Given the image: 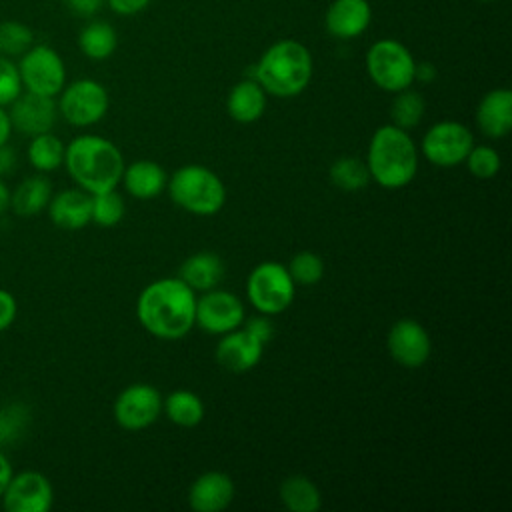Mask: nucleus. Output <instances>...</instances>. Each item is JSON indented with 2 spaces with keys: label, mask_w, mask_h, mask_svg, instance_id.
<instances>
[{
  "label": "nucleus",
  "mask_w": 512,
  "mask_h": 512,
  "mask_svg": "<svg viewBox=\"0 0 512 512\" xmlns=\"http://www.w3.org/2000/svg\"><path fill=\"white\" fill-rule=\"evenodd\" d=\"M140 326L160 338H184L196 326V292L178 276L150 282L136 300Z\"/></svg>",
  "instance_id": "f257e3e1"
},
{
  "label": "nucleus",
  "mask_w": 512,
  "mask_h": 512,
  "mask_svg": "<svg viewBox=\"0 0 512 512\" xmlns=\"http://www.w3.org/2000/svg\"><path fill=\"white\" fill-rule=\"evenodd\" d=\"M64 166L78 188L98 194L120 184L124 158L112 140L96 134H80L66 144Z\"/></svg>",
  "instance_id": "f03ea898"
},
{
  "label": "nucleus",
  "mask_w": 512,
  "mask_h": 512,
  "mask_svg": "<svg viewBox=\"0 0 512 512\" xmlns=\"http://www.w3.org/2000/svg\"><path fill=\"white\" fill-rule=\"evenodd\" d=\"M314 70L310 50L292 38L270 44L252 68V76L266 94L292 98L306 90Z\"/></svg>",
  "instance_id": "7ed1b4c3"
},
{
  "label": "nucleus",
  "mask_w": 512,
  "mask_h": 512,
  "mask_svg": "<svg viewBox=\"0 0 512 512\" xmlns=\"http://www.w3.org/2000/svg\"><path fill=\"white\" fill-rule=\"evenodd\" d=\"M366 166L378 186L404 188L418 172V148L406 130L394 124L380 126L370 138Z\"/></svg>",
  "instance_id": "20e7f679"
},
{
  "label": "nucleus",
  "mask_w": 512,
  "mask_h": 512,
  "mask_svg": "<svg viewBox=\"0 0 512 512\" xmlns=\"http://www.w3.org/2000/svg\"><path fill=\"white\" fill-rule=\"evenodd\" d=\"M166 188L172 202L194 216H214L226 202L222 178L202 164L180 166L168 178Z\"/></svg>",
  "instance_id": "39448f33"
},
{
  "label": "nucleus",
  "mask_w": 512,
  "mask_h": 512,
  "mask_svg": "<svg viewBox=\"0 0 512 512\" xmlns=\"http://www.w3.org/2000/svg\"><path fill=\"white\" fill-rule=\"evenodd\" d=\"M416 60L412 52L394 38L376 40L366 52V72L370 80L386 92H400L414 82Z\"/></svg>",
  "instance_id": "423d86ee"
},
{
  "label": "nucleus",
  "mask_w": 512,
  "mask_h": 512,
  "mask_svg": "<svg viewBox=\"0 0 512 512\" xmlns=\"http://www.w3.org/2000/svg\"><path fill=\"white\" fill-rule=\"evenodd\" d=\"M246 296L260 314L276 316L290 308L296 296V284L284 264L266 260L250 270Z\"/></svg>",
  "instance_id": "0eeeda50"
},
{
  "label": "nucleus",
  "mask_w": 512,
  "mask_h": 512,
  "mask_svg": "<svg viewBox=\"0 0 512 512\" xmlns=\"http://www.w3.org/2000/svg\"><path fill=\"white\" fill-rule=\"evenodd\" d=\"M108 104L106 88L92 78H80L64 86L56 102L62 118L78 128L100 122L108 112Z\"/></svg>",
  "instance_id": "6e6552de"
},
{
  "label": "nucleus",
  "mask_w": 512,
  "mask_h": 512,
  "mask_svg": "<svg viewBox=\"0 0 512 512\" xmlns=\"http://www.w3.org/2000/svg\"><path fill=\"white\" fill-rule=\"evenodd\" d=\"M22 88L42 96H56L66 84V68L60 54L46 46H30L18 62Z\"/></svg>",
  "instance_id": "1a4fd4ad"
},
{
  "label": "nucleus",
  "mask_w": 512,
  "mask_h": 512,
  "mask_svg": "<svg viewBox=\"0 0 512 512\" xmlns=\"http://www.w3.org/2000/svg\"><path fill=\"white\" fill-rule=\"evenodd\" d=\"M472 146L474 136L470 128L456 120H442L432 124L420 142L424 158L440 168H452L462 164Z\"/></svg>",
  "instance_id": "9d476101"
},
{
  "label": "nucleus",
  "mask_w": 512,
  "mask_h": 512,
  "mask_svg": "<svg viewBox=\"0 0 512 512\" xmlns=\"http://www.w3.org/2000/svg\"><path fill=\"white\" fill-rule=\"evenodd\" d=\"M162 394L152 384H130L114 400V420L128 432H138L154 424L162 412Z\"/></svg>",
  "instance_id": "9b49d317"
},
{
  "label": "nucleus",
  "mask_w": 512,
  "mask_h": 512,
  "mask_svg": "<svg viewBox=\"0 0 512 512\" xmlns=\"http://www.w3.org/2000/svg\"><path fill=\"white\" fill-rule=\"evenodd\" d=\"M242 322L244 304L236 294L212 288L196 298V326H200L204 332L222 336L238 328Z\"/></svg>",
  "instance_id": "f8f14e48"
},
{
  "label": "nucleus",
  "mask_w": 512,
  "mask_h": 512,
  "mask_svg": "<svg viewBox=\"0 0 512 512\" xmlns=\"http://www.w3.org/2000/svg\"><path fill=\"white\" fill-rule=\"evenodd\" d=\"M0 500L8 512H48L54 502V490L42 472L24 470L12 474Z\"/></svg>",
  "instance_id": "ddd939ff"
},
{
  "label": "nucleus",
  "mask_w": 512,
  "mask_h": 512,
  "mask_svg": "<svg viewBox=\"0 0 512 512\" xmlns=\"http://www.w3.org/2000/svg\"><path fill=\"white\" fill-rule=\"evenodd\" d=\"M386 346L394 362L404 368H420L432 352V342L426 328L414 318L396 320L386 336Z\"/></svg>",
  "instance_id": "4468645a"
},
{
  "label": "nucleus",
  "mask_w": 512,
  "mask_h": 512,
  "mask_svg": "<svg viewBox=\"0 0 512 512\" xmlns=\"http://www.w3.org/2000/svg\"><path fill=\"white\" fill-rule=\"evenodd\" d=\"M10 124L26 136H36L52 132L58 116V106L52 96H42L34 92H20V96L10 104Z\"/></svg>",
  "instance_id": "2eb2a0df"
},
{
  "label": "nucleus",
  "mask_w": 512,
  "mask_h": 512,
  "mask_svg": "<svg viewBox=\"0 0 512 512\" xmlns=\"http://www.w3.org/2000/svg\"><path fill=\"white\" fill-rule=\"evenodd\" d=\"M266 344L256 340L250 332H246L242 326L222 334V338L216 344V362L234 374H242L252 370L262 354Z\"/></svg>",
  "instance_id": "dca6fc26"
},
{
  "label": "nucleus",
  "mask_w": 512,
  "mask_h": 512,
  "mask_svg": "<svg viewBox=\"0 0 512 512\" xmlns=\"http://www.w3.org/2000/svg\"><path fill=\"white\" fill-rule=\"evenodd\" d=\"M372 20V8L368 0H332L324 24L330 36L340 40H352L360 36Z\"/></svg>",
  "instance_id": "f3484780"
},
{
  "label": "nucleus",
  "mask_w": 512,
  "mask_h": 512,
  "mask_svg": "<svg viewBox=\"0 0 512 512\" xmlns=\"http://www.w3.org/2000/svg\"><path fill=\"white\" fill-rule=\"evenodd\" d=\"M232 498L234 482L228 474L218 470L200 474L188 490V504L196 512H220L230 506Z\"/></svg>",
  "instance_id": "a211bd4d"
},
{
  "label": "nucleus",
  "mask_w": 512,
  "mask_h": 512,
  "mask_svg": "<svg viewBox=\"0 0 512 512\" xmlns=\"http://www.w3.org/2000/svg\"><path fill=\"white\" fill-rule=\"evenodd\" d=\"M48 216L62 230H80L90 224L92 194L82 188H66L50 198Z\"/></svg>",
  "instance_id": "6ab92c4d"
},
{
  "label": "nucleus",
  "mask_w": 512,
  "mask_h": 512,
  "mask_svg": "<svg viewBox=\"0 0 512 512\" xmlns=\"http://www.w3.org/2000/svg\"><path fill=\"white\" fill-rule=\"evenodd\" d=\"M476 124L488 138H504L512 130V92L494 88L482 96L476 108Z\"/></svg>",
  "instance_id": "aec40b11"
},
{
  "label": "nucleus",
  "mask_w": 512,
  "mask_h": 512,
  "mask_svg": "<svg viewBox=\"0 0 512 512\" xmlns=\"http://www.w3.org/2000/svg\"><path fill=\"white\" fill-rule=\"evenodd\" d=\"M120 182L130 196L138 200H150L166 188L168 174L154 160H134L132 164L124 166Z\"/></svg>",
  "instance_id": "412c9836"
},
{
  "label": "nucleus",
  "mask_w": 512,
  "mask_h": 512,
  "mask_svg": "<svg viewBox=\"0 0 512 512\" xmlns=\"http://www.w3.org/2000/svg\"><path fill=\"white\" fill-rule=\"evenodd\" d=\"M178 278L190 286L194 292H206L212 288H218V284L224 278V262L216 252L202 250L192 256H188L180 270Z\"/></svg>",
  "instance_id": "4be33fe9"
},
{
  "label": "nucleus",
  "mask_w": 512,
  "mask_h": 512,
  "mask_svg": "<svg viewBox=\"0 0 512 512\" xmlns=\"http://www.w3.org/2000/svg\"><path fill=\"white\" fill-rule=\"evenodd\" d=\"M226 110L240 124L256 122L266 110V92L254 78L236 82L226 98Z\"/></svg>",
  "instance_id": "5701e85b"
},
{
  "label": "nucleus",
  "mask_w": 512,
  "mask_h": 512,
  "mask_svg": "<svg viewBox=\"0 0 512 512\" xmlns=\"http://www.w3.org/2000/svg\"><path fill=\"white\" fill-rule=\"evenodd\" d=\"M52 198V184L46 176H30L24 178L14 192H10V208L18 216H36L46 210Z\"/></svg>",
  "instance_id": "b1692460"
},
{
  "label": "nucleus",
  "mask_w": 512,
  "mask_h": 512,
  "mask_svg": "<svg viewBox=\"0 0 512 512\" xmlns=\"http://www.w3.org/2000/svg\"><path fill=\"white\" fill-rule=\"evenodd\" d=\"M280 500L292 512H316L322 506L318 486L304 474L288 476L280 484Z\"/></svg>",
  "instance_id": "393cba45"
},
{
  "label": "nucleus",
  "mask_w": 512,
  "mask_h": 512,
  "mask_svg": "<svg viewBox=\"0 0 512 512\" xmlns=\"http://www.w3.org/2000/svg\"><path fill=\"white\" fill-rule=\"evenodd\" d=\"M166 418L182 428H194L204 418V402L190 390H174L162 400Z\"/></svg>",
  "instance_id": "a878e982"
},
{
  "label": "nucleus",
  "mask_w": 512,
  "mask_h": 512,
  "mask_svg": "<svg viewBox=\"0 0 512 512\" xmlns=\"http://www.w3.org/2000/svg\"><path fill=\"white\" fill-rule=\"evenodd\" d=\"M78 46L90 60H106L118 46V34L106 20H92L80 30Z\"/></svg>",
  "instance_id": "bb28decb"
},
{
  "label": "nucleus",
  "mask_w": 512,
  "mask_h": 512,
  "mask_svg": "<svg viewBox=\"0 0 512 512\" xmlns=\"http://www.w3.org/2000/svg\"><path fill=\"white\" fill-rule=\"evenodd\" d=\"M64 142L52 132L32 136L28 144V160L40 174L52 172L64 164Z\"/></svg>",
  "instance_id": "cd10ccee"
},
{
  "label": "nucleus",
  "mask_w": 512,
  "mask_h": 512,
  "mask_svg": "<svg viewBox=\"0 0 512 512\" xmlns=\"http://www.w3.org/2000/svg\"><path fill=\"white\" fill-rule=\"evenodd\" d=\"M426 112V102L424 96L412 88H404L400 92H396L392 104H390V118L392 124L410 132L412 128H416Z\"/></svg>",
  "instance_id": "c85d7f7f"
},
{
  "label": "nucleus",
  "mask_w": 512,
  "mask_h": 512,
  "mask_svg": "<svg viewBox=\"0 0 512 512\" xmlns=\"http://www.w3.org/2000/svg\"><path fill=\"white\" fill-rule=\"evenodd\" d=\"M330 182L342 192H358L370 182V172L364 160L356 156H342L330 164Z\"/></svg>",
  "instance_id": "c756f323"
},
{
  "label": "nucleus",
  "mask_w": 512,
  "mask_h": 512,
  "mask_svg": "<svg viewBox=\"0 0 512 512\" xmlns=\"http://www.w3.org/2000/svg\"><path fill=\"white\" fill-rule=\"evenodd\" d=\"M124 214H126V204H124V198L116 192V188L92 194L90 222L102 228H112L122 222Z\"/></svg>",
  "instance_id": "7c9ffc66"
},
{
  "label": "nucleus",
  "mask_w": 512,
  "mask_h": 512,
  "mask_svg": "<svg viewBox=\"0 0 512 512\" xmlns=\"http://www.w3.org/2000/svg\"><path fill=\"white\" fill-rule=\"evenodd\" d=\"M288 274L292 276L294 284L298 286H314L324 276V262L312 250L296 252L288 262Z\"/></svg>",
  "instance_id": "2f4dec72"
},
{
  "label": "nucleus",
  "mask_w": 512,
  "mask_h": 512,
  "mask_svg": "<svg viewBox=\"0 0 512 512\" xmlns=\"http://www.w3.org/2000/svg\"><path fill=\"white\" fill-rule=\"evenodd\" d=\"M34 42L32 30L18 22V20H6L0 22V54L2 56H22Z\"/></svg>",
  "instance_id": "473e14b6"
},
{
  "label": "nucleus",
  "mask_w": 512,
  "mask_h": 512,
  "mask_svg": "<svg viewBox=\"0 0 512 512\" xmlns=\"http://www.w3.org/2000/svg\"><path fill=\"white\" fill-rule=\"evenodd\" d=\"M30 422L28 406L12 402L0 410V444H12L26 432Z\"/></svg>",
  "instance_id": "72a5a7b5"
},
{
  "label": "nucleus",
  "mask_w": 512,
  "mask_h": 512,
  "mask_svg": "<svg viewBox=\"0 0 512 512\" xmlns=\"http://www.w3.org/2000/svg\"><path fill=\"white\" fill-rule=\"evenodd\" d=\"M464 162L468 166V172L478 180L494 178L500 170V164H502L500 154L496 152V148L484 146V144H480V146L474 144Z\"/></svg>",
  "instance_id": "f704fd0d"
},
{
  "label": "nucleus",
  "mask_w": 512,
  "mask_h": 512,
  "mask_svg": "<svg viewBox=\"0 0 512 512\" xmlns=\"http://www.w3.org/2000/svg\"><path fill=\"white\" fill-rule=\"evenodd\" d=\"M22 92V80L18 72V64H14L8 56L0 54V106L12 104Z\"/></svg>",
  "instance_id": "c9c22d12"
},
{
  "label": "nucleus",
  "mask_w": 512,
  "mask_h": 512,
  "mask_svg": "<svg viewBox=\"0 0 512 512\" xmlns=\"http://www.w3.org/2000/svg\"><path fill=\"white\" fill-rule=\"evenodd\" d=\"M246 332H250L256 340H260L262 344H268L274 336V324L270 322V318L266 314H260V316H254V318H248L240 324Z\"/></svg>",
  "instance_id": "e433bc0d"
},
{
  "label": "nucleus",
  "mask_w": 512,
  "mask_h": 512,
  "mask_svg": "<svg viewBox=\"0 0 512 512\" xmlns=\"http://www.w3.org/2000/svg\"><path fill=\"white\" fill-rule=\"evenodd\" d=\"M16 310V298L8 290L0 288V332H4L14 322Z\"/></svg>",
  "instance_id": "4c0bfd02"
},
{
  "label": "nucleus",
  "mask_w": 512,
  "mask_h": 512,
  "mask_svg": "<svg viewBox=\"0 0 512 512\" xmlns=\"http://www.w3.org/2000/svg\"><path fill=\"white\" fill-rule=\"evenodd\" d=\"M106 2L112 8V12H116V14L134 16V14H140L142 10H146L152 0H106Z\"/></svg>",
  "instance_id": "58836bf2"
},
{
  "label": "nucleus",
  "mask_w": 512,
  "mask_h": 512,
  "mask_svg": "<svg viewBox=\"0 0 512 512\" xmlns=\"http://www.w3.org/2000/svg\"><path fill=\"white\" fill-rule=\"evenodd\" d=\"M66 4L72 14L80 16V18H90L102 8L104 0H66Z\"/></svg>",
  "instance_id": "ea45409f"
},
{
  "label": "nucleus",
  "mask_w": 512,
  "mask_h": 512,
  "mask_svg": "<svg viewBox=\"0 0 512 512\" xmlns=\"http://www.w3.org/2000/svg\"><path fill=\"white\" fill-rule=\"evenodd\" d=\"M14 168H16V152L6 142L0 146V178L10 174Z\"/></svg>",
  "instance_id": "a19ab883"
},
{
  "label": "nucleus",
  "mask_w": 512,
  "mask_h": 512,
  "mask_svg": "<svg viewBox=\"0 0 512 512\" xmlns=\"http://www.w3.org/2000/svg\"><path fill=\"white\" fill-rule=\"evenodd\" d=\"M414 80L418 82H434L436 80V66L432 62H416L414 66Z\"/></svg>",
  "instance_id": "79ce46f5"
},
{
  "label": "nucleus",
  "mask_w": 512,
  "mask_h": 512,
  "mask_svg": "<svg viewBox=\"0 0 512 512\" xmlns=\"http://www.w3.org/2000/svg\"><path fill=\"white\" fill-rule=\"evenodd\" d=\"M12 474H14V472H12L10 460L6 458V454H4V452H0V496H2L4 488L8 486V482H10Z\"/></svg>",
  "instance_id": "37998d69"
},
{
  "label": "nucleus",
  "mask_w": 512,
  "mask_h": 512,
  "mask_svg": "<svg viewBox=\"0 0 512 512\" xmlns=\"http://www.w3.org/2000/svg\"><path fill=\"white\" fill-rule=\"evenodd\" d=\"M12 134V124H10V116L8 112L4 110V106H0V146L8 142Z\"/></svg>",
  "instance_id": "c03bdc74"
},
{
  "label": "nucleus",
  "mask_w": 512,
  "mask_h": 512,
  "mask_svg": "<svg viewBox=\"0 0 512 512\" xmlns=\"http://www.w3.org/2000/svg\"><path fill=\"white\" fill-rule=\"evenodd\" d=\"M8 204H10V190L4 184V180L0 178V214L8 208Z\"/></svg>",
  "instance_id": "a18cd8bd"
},
{
  "label": "nucleus",
  "mask_w": 512,
  "mask_h": 512,
  "mask_svg": "<svg viewBox=\"0 0 512 512\" xmlns=\"http://www.w3.org/2000/svg\"><path fill=\"white\" fill-rule=\"evenodd\" d=\"M478 2H494V0H478Z\"/></svg>",
  "instance_id": "49530a36"
}]
</instances>
